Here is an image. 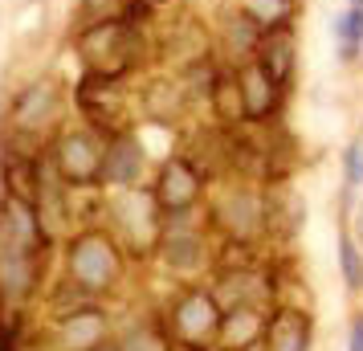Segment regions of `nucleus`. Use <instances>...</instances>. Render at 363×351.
Masks as SVG:
<instances>
[{
  "label": "nucleus",
  "mask_w": 363,
  "mask_h": 351,
  "mask_svg": "<svg viewBox=\"0 0 363 351\" xmlns=\"http://www.w3.org/2000/svg\"><path fill=\"white\" fill-rule=\"evenodd\" d=\"M135 94H139V118L147 127L176 131L188 118H196V111H200L196 102H192V94H188V86L180 82V74L176 69H164V66L147 69L135 82Z\"/></svg>",
  "instance_id": "nucleus-11"
},
{
  "label": "nucleus",
  "mask_w": 363,
  "mask_h": 351,
  "mask_svg": "<svg viewBox=\"0 0 363 351\" xmlns=\"http://www.w3.org/2000/svg\"><path fill=\"white\" fill-rule=\"evenodd\" d=\"M265 217H269V241L274 245H286L302 233L306 225V201L294 188V180L286 184H265Z\"/></svg>",
  "instance_id": "nucleus-18"
},
{
  "label": "nucleus",
  "mask_w": 363,
  "mask_h": 351,
  "mask_svg": "<svg viewBox=\"0 0 363 351\" xmlns=\"http://www.w3.org/2000/svg\"><path fill=\"white\" fill-rule=\"evenodd\" d=\"M106 143L111 135H102L90 123H66L50 139L45 160L69 188H102V164H106Z\"/></svg>",
  "instance_id": "nucleus-9"
},
{
  "label": "nucleus",
  "mask_w": 363,
  "mask_h": 351,
  "mask_svg": "<svg viewBox=\"0 0 363 351\" xmlns=\"http://www.w3.org/2000/svg\"><path fill=\"white\" fill-rule=\"evenodd\" d=\"M269 315H274V306H229L225 318H220V339H216V351L265 343Z\"/></svg>",
  "instance_id": "nucleus-19"
},
{
  "label": "nucleus",
  "mask_w": 363,
  "mask_h": 351,
  "mask_svg": "<svg viewBox=\"0 0 363 351\" xmlns=\"http://www.w3.org/2000/svg\"><path fill=\"white\" fill-rule=\"evenodd\" d=\"M151 192L160 201V213L164 217H176V213H196V208H208V196H213V184L208 176L200 172L180 147L164 155L155 164V176H151Z\"/></svg>",
  "instance_id": "nucleus-10"
},
{
  "label": "nucleus",
  "mask_w": 363,
  "mask_h": 351,
  "mask_svg": "<svg viewBox=\"0 0 363 351\" xmlns=\"http://www.w3.org/2000/svg\"><path fill=\"white\" fill-rule=\"evenodd\" d=\"M139 4H147L151 13H164V9H172V4H180V0H139Z\"/></svg>",
  "instance_id": "nucleus-30"
},
{
  "label": "nucleus",
  "mask_w": 363,
  "mask_h": 351,
  "mask_svg": "<svg viewBox=\"0 0 363 351\" xmlns=\"http://www.w3.org/2000/svg\"><path fill=\"white\" fill-rule=\"evenodd\" d=\"M74 111L82 115V123L99 127L102 135H118L139 127V94L135 82L123 78H99V74H82L74 86Z\"/></svg>",
  "instance_id": "nucleus-8"
},
{
  "label": "nucleus",
  "mask_w": 363,
  "mask_h": 351,
  "mask_svg": "<svg viewBox=\"0 0 363 351\" xmlns=\"http://www.w3.org/2000/svg\"><path fill=\"white\" fill-rule=\"evenodd\" d=\"M66 102H74V90H66L57 74H37L13 90L4 127L50 147V139L66 127Z\"/></svg>",
  "instance_id": "nucleus-4"
},
{
  "label": "nucleus",
  "mask_w": 363,
  "mask_h": 351,
  "mask_svg": "<svg viewBox=\"0 0 363 351\" xmlns=\"http://www.w3.org/2000/svg\"><path fill=\"white\" fill-rule=\"evenodd\" d=\"M106 229L123 241L127 257H155V245L164 237V213L151 184L127 188V192H106Z\"/></svg>",
  "instance_id": "nucleus-7"
},
{
  "label": "nucleus",
  "mask_w": 363,
  "mask_h": 351,
  "mask_svg": "<svg viewBox=\"0 0 363 351\" xmlns=\"http://www.w3.org/2000/svg\"><path fill=\"white\" fill-rule=\"evenodd\" d=\"M102 339H111V315H106V306H102L99 299H90V302H82V306H74V311L53 318V343L50 347L90 351V347H99Z\"/></svg>",
  "instance_id": "nucleus-15"
},
{
  "label": "nucleus",
  "mask_w": 363,
  "mask_h": 351,
  "mask_svg": "<svg viewBox=\"0 0 363 351\" xmlns=\"http://www.w3.org/2000/svg\"><path fill=\"white\" fill-rule=\"evenodd\" d=\"M330 33H335V45H363V9L347 4L343 13H335Z\"/></svg>",
  "instance_id": "nucleus-27"
},
{
  "label": "nucleus",
  "mask_w": 363,
  "mask_h": 351,
  "mask_svg": "<svg viewBox=\"0 0 363 351\" xmlns=\"http://www.w3.org/2000/svg\"><path fill=\"white\" fill-rule=\"evenodd\" d=\"M151 37H155V66L164 69H184L188 62L216 53L213 21L204 13H196L192 4H184V0L155 17Z\"/></svg>",
  "instance_id": "nucleus-6"
},
{
  "label": "nucleus",
  "mask_w": 363,
  "mask_h": 351,
  "mask_svg": "<svg viewBox=\"0 0 363 351\" xmlns=\"http://www.w3.org/2000/svg\"><path fill=\"white\" fill-rule=\"evenodd\" d=\"M53 245H57V241L50 237L45 221H41V213H37V204L0 192V250L50 253Z\"/></svg>",
  "instance_id": "nucleus-14"
},
{
  "label": "nucleus",
  "mask_w": 363,
  "mask_h": 351,
  "mask_svg": "<svg viewBox=\"0 0 363 351\" xmlns=\"http://www.w3.org/2000/svg\"><path fill=\"white\" fill-rule=\"evenodd\" d=\"M225 306L208 282H180L176 299L164 306V323L180 351H216Z\"/></svg>",
  "instance_id": "nucleus-5"
},
{
  "label": "nucleus",
  "mask_w": 363,
  "mask_h": 351,
  "mask_svg": "<svg viewBox=\"0 0 363 351\" xmlns=\"http://www.w3.org/2000/svg\"><path fill=\"white\" fill-rule=\"evenodd\" d=\"M213 33H216V57L225 66L241 69L249 62H257L262 41L269 37V29L249 9H241L237 0H220V9H216V17H213Z\"/></svg>",
  "instance_id": "nucleus-13"
},
{
  "label": "nucleus",
  "mask_w": 363,
  "mask_h": 351,
  "mask_svg": "<svg viewBox=\"0 0 363 351\" xmlns=\"http://www.w3.org/2000/svg\"><path fill=\"white\" fill-rule=\"evenodd\" d=\"M335 257H339V274H343L347 290H363V245H359V237L343 229V233H339Z\"/></svg>",
  "instance_id": "nucleus-25"
},
{
  "label": "nucleus",
  "mask_w": 363,
  "mask_h": 351,
  "mask_svg": "<svg viewBox=\"0 0 363 351\" xmlns=\"http://www.w3.org/2000/svg\"><path fill=\"white\" fill-rule=\"evenodd\" d=\"M237 4L249 9L269 33L274 29H294V17H298V9H302V0H237Z\"/></svg>",
  "instance_id": "nucleus-24"
},
{
  "label": "nucleus",
  "mask_w": 363,
  "mask_h": 351,
  "mask_svg": "<svg viewBox=\"0 0 363 351\" xmlns=\"http://www.w3.org/2000/svg\"><path fill=\"white\" fill-rule=\"evenodd\" d=\"M229 351H265V343H249V347H229Z\"/></svg>",
  "instance_id": "nucleus-32"
},
{
  "label": "nucleus",
  "mask_w": 363,
  "mask_h": 351,
  "mask_svg": "<svg viewBox=\"0 0 363 351\" xmlns=\"http://www.w3.org/2000/svg\"><path fill=\"white\" fill-rule=\"evenodd\" d=\"M347 351H363V315L351 318V331H347Z\"/></svg>",
  "instance_id": "nucleus-29"
},
{
  "label": "nucleus",
  "mask_w": 363,
  "mask_h": 351,
  "mask_svg": "<svg viewBox=\"0 0 363 351\" xmlns=\"http://www.w3.org/2000/svg\"><path fill=\"white\" fill-rule=\"evenodd\" d=\"M90 351H123V347H118V339H102L99 347H90Z\"/></svg>",
  "instance_id": "nucleus-31"
},
{
  "label": "nucleus",
  "mask_w": 363,
  "mask_h": 351,
  "mask_svg": "<svg viewBox=\"0 0 363 351\" xmlns=\"http://www.w3.org/2000/svg\"><path fill=\"white\" fill-rule=\"evenodd\" d=\"M208 111H213V123L220 127H245L249 123V111H245V94H241V78H237V69L225 66L220 74V82H216L213 99H208Z\"/></svg>",
  "instance_id": "nucleus-22"
},
{
  "label": "nucleus",
  "mask_w": 363,
  "mask_h": 351,
  "mask_svg": "<svg viewBox=\"0 0 363 351\" xmlns=\"http://www.w3.org/2000/svg\"><path fill=\"white\" fill-rule=\"evenodd\" d=\"M257 62L265 66V74L274 78L278 86H294V74H298V37L294 29H274V33L262 41V53Z\"/></svg>",
  "instance_id": "nucleus-21"
},
{
  "label": "nucleus",
  "mask_w": 363,
  "mask_h": 351,
  "mask_svg": "<svg viewBox=\"0 0 363 351\" xmlns=\"http://www.w3.org/2000/svg\"><path fill=\"white\" fill-rule=\"evenodd\" d=\"M118 347L123 351H180L176 347V339L167 331L164 315H151V318H135L127 335L118 339Z\"/></svg>",
  "instance_id": "nucleus-23"
},
{
  "label": "nucleus",
  "mask_w": 363,
  "mask_h": 351,
  "mask_svg": "<svg viewBox=\"0 0 363 351\" xmlns=\"http://www.w3.org/2000/svg\"><path fill=\"white\" fill-rule=\"evenodd\" d=\"M237 78H241V94H245L249 123H274V118H281L290 90L274 82V78L265 74L262 62H249V66H241V69H237Z\"/></svg>",
  "instance_id": "nucleus-17"
},
{
  "label": "nucleus",
  "mask_w": 363,
  "mask_h": 351,
  "mask_svg": "<svg viewBox=\"0 0 363 351\" xmlns=\"http://www.w3.org/2000/svg\"><path fill=\"white\" fill-rule=\"evenodd\" d=\"M343 213L351 208V201H355V192L363 188V139H351L343 147Z\"/></svg>",
  "instance_id": "nucleus-26"
},
{
  "label": "nucleus",
  "mask_w": 363,
  "mask_h": 351,
  "mask_svg": "<svg viewBox=\"0 0 363 351\" xmlns=\"http://www.w3.org/2000/svg\"><path fill=\"white\" fill-rule=\"evenodd\" d=\"M45 257L50 253H17L0 250V302L21 306L37 294V286L45 282Z\"/></svg>",
  "instance_id": "nucleus-16"
},
{
  "label": "nucleus",
  "mask_w": 363,
  "mask_h": 351,
  "mask_svg": "<svg viewBox=\"0 0 363 351\" xmlns=\"http://www.w3.org/2000/svg\"><path fill=\"white\" fill-rule=\"evenodd\" d=\"M208 225L220 241L233 245H269L265 217V184L257 180H225L208 196Z\"/></svg>",
  "instance_id": "nucleus-3"
},
{
  "label": "nucleus",
  "mask_w": 363,
  "mask_h": 351,
  "mask_svg": "<svg viewBox=\"0 0 363 351\" xmlns=\"http://www.w3.org/2000/svg\"><path fill=\"white\" fill-rule=\"evenodd\" d=\"M314 339V318L311 311L298 306H274L269 331H265V351H311Z\"/></svg>",
  "instance_id": "nucleus-20"
},
{
  "label": "nucleus",
  "mask_w": 363,
  "mask_h": 351,
  "mask_svg": "<svg viewBox=\"0 0 363 351\" xmlns=\"http://www.w3.org/2000/svg\"><path fill=\"white\" fill-rule=\"evenodd\" d=\"M155 151L143 139V123L131 131L111 135L106 143V164H102V188L106 192H127V188H143L155 176Z\"/></svg>",
  "instance_id": "nucleus-12"
},
{
  "label": "nucleus",
  "mask_w": 363,
  "mask_h": 351,
  "mask_svg": "<svg viewBox=\"0 0 363 351\" xmlns=\"http://www.w3.org/2000/svg\"><path fill=\"white\" fill-rule=\"evenodd\" d=\"M69 41H74V53H78L82 74L139 82L147 69H155V37H151V25H135L127 17L90 21V25H74Z\"/></svg>",
  "instance_id": "nucleus-1"
},
{
  "label": "nucleus",
  "mask_w": 363,
  "mask_h": 351,
  "mask_svg": "<svg viewBox=\"0 0 363 351\" xmlns=\"http://www.w3.org/2000/svg\"><path fill=\"white\" fill-rule=\"evenodd\" d=\"M21 327H25V315L17 311V318L0 315V351H17L21 347Z\"/></svg>",
  "instance_id": "nucleus-28"
},
{
  "label": "nucleus",
  "mask_w": 363,
  "mask_h": 351,
  "mask_svg": "<svg viewBox=\"0 0 363 351\" xmlns=\"http://www.w3.org/2000/svg\"><path fill=\"white\" fill-rule=\"evenodd\" d=\"M127 250L111 229L90 225L66 241V257H62V282L78 290L82 299H106L115 294L123 278H127Z\"/></svg>",
  "instance_id": "nucleus-2"
},
{
  "label": "nucleus",
  "mask_w": 363,
  "mask_h": 351,
  "mask_svg": "<svg viewBox=\"0 0 363 351\" xmlns=\"http://www.w3.org/2000/svg\"><path fill=\"white\" fill-rule=\"evenodd\" d=\"M347 4H355V9H363V0H347Z\"/></svg>",
  "instance_id": "nucleus-33"
}]
</instances>
